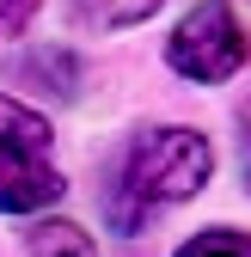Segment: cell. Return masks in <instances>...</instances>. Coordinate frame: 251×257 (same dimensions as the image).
I'll return each instance as SVG.
<instances>
[{
    "label": "cell",
    "mask_w": 251,
    "mask_h": 257,
    "mask_svg": "<svg viewBox=\"0 0 251 257\" xmlns=\"http://www.w3.org/2000/svg\"><path fill=\"white\" fill-rule=\"evenodd\" d=\"M208 178H214V147H208L202 128H184V122L147 128L116 159V178L104 190V220L116 233H141L153 208L190 202Z\"/></svg>",
    "instance_id": "cell-1"
},
{
    "label": "cell",
    "mask_w": 251,
    "mask_h": 257,
    "mask_svg": "<svg viewBox=\"0 0 251 257\" xmlns=\"http://www.w3.org/2000/svg\"><path fill=\"white\" fill-rule=\"evenodd\" d=\"M61 172H55V135L49 116L0 92V214H37L61 202Z\"/></svg>",
    "instance_id": "cell-2"
},
{
    "label": "cell",
    "mask_w": 251,
    "mask_h": 257,
    "mask_svg": "<svg viewBox=\"0 0 251 257\" xmlns=\"http://www.w3.org/2000/svg\"><path fill=\"white\" fill-rule=\"evenodd\" d=\"M245 55H251V43H245V31H239V19H233L227 0H196V7L178 19V31L166 37L172 74L196 80V86L233 80V74L245 68Z\"/></svg>",
    "instance_id": "cell-3"
},
{
    "label": "cell",
    "mask_w": 251,
    "mask_h": 257,
    "mask_svg": "<svg viewBox=\"0 0 251 257\" xmlns=\"http://www.w3.org/2000/svg\"><path fill=\"white\" fill-rule=\"evenodd\" d=\"M68 13L80 31H129L160 13V0H68Z\"/></svg>",
    "instance_id": "cell-4"
},
{
    "label": "cell",
    "mask_w": 251,
    "mask_h": 257,
    "mask_svg": "<svg viewBox=\"0 0 251 257\" xmlns=\"http://www.w3.org/2000/svg\"><path fill=\"white\" fill-rule=\"evenodd\" d=\"M31 257H98L74 220H43V227H31Z\"/></svg>",
    "instance_id": "cell-5"
},
{
    "label": "cell",
    "mask_w": 251,
    "mask_h": 257,
    "mask_svg": "<svg viewBox=\"0 0 251 257\" xmlns=\"http://www.w3.org/2000/svg\"><path fill=\"white\" fill-rule=\"evenodd\" d=\"M172 257H251V233H239V227H208L196 239H184Z\"/></svg>",
    "instance_id": "cell-6"
},
{
    "label": "cell",
    "mask_w": 251,
    "mask_h": 257,
    "mask_svg": "<svg viewBox=\"0 0 251 257\" xmlns=\"http://www.w3.org/2000/svg\"><path fill=\"white\" fill-rule=\"evenodd\" d=\"M37 7L43 0H0V37H19V31L37 19Z\"/></svg>",
    "instance_id": "cell-7"
},
{
    "label": "cell",
    "mask_w": 251,
    "mask_h": 257,
    "mask_svg": "<svg viewBox=\"0 0 251 257\" xmlns=\"http://www.w3.org/2000/svg\"><path fill=\"white\" fill-rule=\"evenodd\" d=\"M245 190H251V135H245Z\"/></svg>",
    "instance_id": "cell-8"
}]
</instances>
